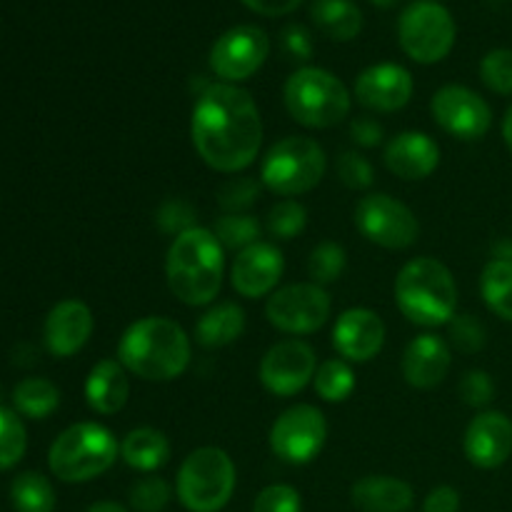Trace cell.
<instances>
[{"instance_id": "obj_45", "label": "cell", "mask_w": 512, "mask_h": 512, "mask_svg": "<svg viewBox=\"0 0 512 512\" xmlns=\"http://www.w3.org/2000/svg\"><path fill=\"white\" fill-rule=\"evenodd\" d=\"M350 138L360 148H375V145L383 143L385 130L373 115H360V118L350 120Z\"/></svg>"}, {"instance_id": "obj_13", "label": "cell", "mask_w": 512, "mask_h": 512, "mask_svg": "<svg viewBox=\"0 0 512 512\" xmlns=\"http://www.w3.org/2000/svg\"><path fill=\"white\" fill-rule=\"evenodd\" d=\"M270 55V38L258 25H235L210 48V70L223 83L238 85L253 78Z\"/></svg>"}, {"instance_id": "obj_42", "label": "cell", "mask_w": 512, "mask_h": 512, "mask_svg": "<svg viewBox=\"0 0 512 512\" xmlns=\"http://www.w3.org/2000/svg\"><path fill=\"white\" fill-rule=\"evenodd\" d=\"M338 175L343 180V185H348L350 190H368L375 183L373 165L368 158H363L355 150H348L338 158Z\"/></svg>"}, {"instance_id": "obj_31", "label": "cell", "mask_w": 512, "mask_h": 512, "mask_svg": "<svg viewBox=\"0 0 512 512\" xmlns=\"http://www.w3.org/2000/svg\"><path fill=\"white\" fill-rule=\"evenodd\" d=\"M315 393L325 400V403H343L350 398L355 390V373L350 368L348 360L330 358L318 365L315 370Z\"/></svg>"}, {"instance_id": "obj_12", "label": "cell", "mask_w": 512, "mask_h": 512, "mask_svg": "<svg viewBox=\"0 0 512 512\" xmlns=\"http://www.w3.org/2000/svg\"><path fill=\"white\" fill-rule=\"evenodd\" d=\"M328 440V423L315 405L300 403L280 413L270 428V450L290 465H308Z\"/></svg>"}, {"instance_id": "obj_25", "label": "cell", "mask_w": 512, "mask_h": 512, "mask_svg": "<svg viewBox=\"0 0 512 512\" xmlns=\"http://www.w3.org/2000/svg\"><path fill=\"white\" fill-rule=\"evenodd\" d=\"M120 458L140 473H155L170 460V440L155 428H135L120 440Z\"/></svg>"}, {"instance_id": "obj_20", "label": "cell", "mask_w": 512, "mask_h": 512, "mask_svg": "<svg viewBox=\"0 0 512 512\" xmlns=\"http://www.w3.org/2000/svg\"><path fill=\"white\" fill-rule=\"evenodd\" d=\"M95 328L93 310L83 300H60L43 325L45 348L55 358H73L85 348Z\"/></svg>"}, {"instance_id": "obj_18", "label": "cell", "mask_w": 512, "mask_h": 512, "mask_svg": "<svg viewBox=\"0 0 512 512\" xmlns=\"http://www.w3.org/2000/svg\"><path fill=\"white\" fill-rule=\"evenodd\" d=\"M465 458L480 470H495L512 455V420L500 410H485L470 420L463 438Z\"/></svg>"}, {"instance_id": "obj_41", "label": "cell", "mask_w": 512, "mask_h": 512, "mask_svg": "<svg viewBox=\"0 0 512 512\" xmlns=\"http://www.w3.org/2000/svg\"><path fill=\"white\" fill-rule=\"evenodd\" d=\"M253 512H303V500L293 485L275 483L260 490Z\"/></svg>"}, {"instance_id": "obj_47", "label": "cell", "mask_w": 512, "mask_h": 512, "mask_svg": "<svg viewBox=\"0 0 512 512\" xmlns=\"http://www.w3.org/2000/svg\"><path fill=\"white\" fill-rule=\"evenodd\" d=\"M253 13L265 15V18H280V15H290L298 8L303 0H240Z\"/></svg>"}, {"instance_id": "obj_48", "label": "cell", "mask_w": 512, "mask_h": 512, "mask_svg": "<svg viewBox=\"0 0 512 512\" xmlns=\"http://www.w3.org/2000/svg\"><path fill=\"white\" fill-rule=\"evenodd\" d=\"M88 512H128V508H123L120 503H113V500H103V503L90 505Z\"/></svg>"}, {"instance_id": "obj_38", "label": "cell", "mask_w": 512, "mask_h": 512, "mask_svg": "<svg viewBox=\"0 0 512 512\" xmlns=\"http://www.w3.org/2000/svg\"><path fill=\"white\" fill-rule=\"evenodd\" d=\"M260 190H263V183L255 178H248V175H243V178H230L228 183L220 185L218 205L225 213H245L258 200Z\"/></svg>"}, {"instance_id": "obj_8", "label": "cell", "mask_w": 512, "mask_h": 512, "mask_svg": "<svg viewBox=\"0 0 512 512\" xmlns=\"http://www.w3.org/2000/svg\"><path fill=\"white\" fill-rule=\"evenodd\" d=\"M235 483V463L225 450L198 448L180 465L175 490L188 512H220L233 498Z\"/></svg>"}, {"instance_id": "obj_40", "label": "cell", "mask_w": 512, "mask_h": 512, "mask_svg": "<svg viewBox=\"0 0 512 512\" xmlns=\"http://www.w3.org/2000/svg\"><path fill=\"white\" fill-rule=\"evenodd\" d=\"M155 223H158V228L163 230V233L175 235V238L188 233V230L198 228V225H195V210L180 198L165 200L158 208V213H155Z\"/></svg>"}, {"instance_id": "obj_21", "label": "cell", "mask_w": 512, "mask_h": 512, "mask_svg": "<svg viewBox=\"0 0 512 512\" xmlns=\"http://www.w3.org/2000/svg\"><path fill=\"white\" fill-rule=\"evenodd\" d=\"M450 365H453V350H450L448 340L425 333L410 340L400 370H403L408 385L418 390H433L448 378Z\"/></svg>"}, {"instance_id": "obj_39", "label": "cell", "mask_w": 512, "mask_h": 512, "mask_svg": "<svg viewBox=\"0 0 512 512\" xmlns=\"http://www.w3.org/2000/svg\"><path fill=\"white\" fill-rule=\"evenodd\" d=\"M448 328H450V343H453V348H458L460 353L473 355L485 348L488 333H485V325L480 323L475 315H455V318L448 323Z\"/></svg>"}, {"instance_id": "obj_23", "label": "cell", "mask_w": 512, "mask_h": 512, "mask_svg": "<svg viewBox=\"0 0 512 512\" xmlns=\"http://www.w3.org/2000/svg\"><path fill=\"white\" fill-rule=\"evenodd\" d=\"M130 398L128 370L120 360L105 358L93 365L85 380V400L98 415H115L125 408Z\"/></svg>"}, {"instance_id": "obj_50", "label": "cell", "mask_w": 512, "mask_h": 512, "mask_svg": "<svg viewBox=\"0 0 512 512\" xmlns=\"http://www.w3.org/2000/svg\"><path fill=\"white\" fill-rule=\"evenodd\" d=\"M370 3H373L375 8H383V10H388V8H393V5H398L400 0H370Z\"/></svg>"}, {"instance_id": "obj_9", "label": "cell", "mask_w": 512, "mask_h": 512, "mask_svg": "<svg viewBox=\"0 0 512 512\" xmlns=\"http://www.w3.org/2000/svg\"><path fill=\"white\" fill-rule=\"evenodd\" d=\"M455 20L445 5L435 0H415L400 13L398 40L403 53L420 65L440 63L455 45Z\"/></svg>"}, {"instance_id": "obj_24", "label": "cell", "mask_w": 512, "mask_h": 512, "mask_svg": "<svg viewBox=\"0 0 512 512\" xmlns=\"http://www.w3.org/2000/svg\"><path fill=\"white\" fill-rule=\"evenodd\" d=\"M350 498L360 512H408L415 503L413 488L393 475H365L353 485Z\"/></svg>"}, {"instance_id": "obj_16", "label": "cell", "mask_w": 512, "mask_h": 512, "mask_svg": "<svg viewBox=\"0 0 512 512\" xmlns=\"http://www.w3.org/2000/svg\"><path fill=\"white\" fill-rule=\"evenodd\" d=\"M283 273L285 258L278 245L260 240L235 255L233 268H230V285L243 298L258 300L275 293Z\"/></svg>"}, {"instance_id": "obj_1", "label": "cell", "mask_w": 512, "mask_h": 512, "mask_svg": "<svg viewBox=\"0 0 512 512\" xmlns=\"http://www.w3.org/2000/svg\"><path fill=\"white\" fill-rule=\"evenodd\" d=\"M190 138L208 168L225 175L250 168L263 145V118L253 95L230 83L203 88L193 105Z\"/></svg>"}, {"instance_id": "obj_46", "label": "cell", "mask_w": 512, "mask_h": 512, "mask_svg": "<svg viewBox=\"0 0 512 512\" xmlns=\"http://www.w3.org/2000/svg\"><path fill=\"white\" fill-rule=\"evenodd\" d=\"M460 510V493L450 485H438L428 493L423 503V512H458Z\"/></svg>"}, {"instance_id": "obj_26", "label": "cell", "mask_w": 512, "mask_h": 512, "mask_svg": "<svg viewBox=\"0 0 512 512\" xmlns=\"http://www.w3.org/2000/svg\"><path fill=\"white\" fill-rule=\"evenodd\" d=\"M245 333V310L238 303H218L200 315L195 323V340L203 348L215 350L235 343Z\"/></svg>"}, {"instance_id": "obj_30", "label": "cell", "mask_w": 512, "mask_h": 512, "mask_svg": "<svg viewBox=\"0 0 512 512\" xmlns=\"http://www.w3.org/2000/svg\"><path fill=\"white\" fill-rule=\"evenodd\" d=\"M10 503L15 512H55L53 483L43 473H20L10 483Z\"/></svg>"}, {"instance_id": "obj_2", "label": "cell", "mask_w": 512, "mask_h": 512, "mask_svg": "<svg viewBox=\"0 0 512 512\" xmlns=\"http://www.w3.org/2000/svg\"><path fill=\"white\" fill-rule=\"evenodd\" d=\"M193 345L183 325L148 315L130 325L118 343V360L145 383H170L188 370Z\"/></svg>"}, {"instance_id": "obj_27", "label": "cell", "mask_w": 512, "mask_h": 512, "mask_svg": "<svg viewBox=\"0 0 512 512\" xmlns=\"http://www.w3.org/2000/svg\"><path fill=\"white\" fill-rule=\"evenodd\" d=\"M310 20L330 40L348 43L363 30V13L353 0H313Z\"/></svg>"}, {"instance_id": "obj_19", "label": "cell", "mask_w": 512, "mask_h": 512, "mask_svg": "<svg viewBox=\"0 0 512 512\" xmlns=\"http://www.w3.org/2000/svg\"><path fill=\"white\" fill-rule=\"evenodd\" d=\"M385 345V323L368 308H350L333 328V348L348 363H370Z\"/></svg>"}, {"instance_id": "obj_37", "label": "cell", "mask_w": 512, "mask_h": 512, "mask_svg": "<svg viewBox=\"0 0 512 512\" xmlns=\"http://www.w3.org/2000/svg\"><path fill=\"white\" fill-rule=\"evenodd\" d=\"M480 80L493 93L512 95V50L495 48L480 60Z\"/></svg>"}, {"instance_id": "obj_5", "label": "cell", "mask_w": 512, "mask_h": 512, "mask_svg": "<svg viewBox=\"0 0 512 512\" xmlns=\"http://www.w3.org/2000/svg\"><path fill=\"white\" fill-rule=\"evenodd\" d=\"M120 443L105 425L75 423L50 445V473L63 483H88L115 465Z\"/></svg>"}, {"instance_id": "obj_35", "label": "cell", "mask_w": 512, "mask_h": 512, "mask_svg": "<svg viewBox=\"0 0 512 512\" xmlns=\"http://www.w3.org/2000/svg\"><path fill=\"white\" fill-rule=\"evenodd\" d=\"M345 265H348V255L345 248L338 243H320L318 248H313L308 258V275L313 278L315 285H330L338 283L340 275L345 273Z\"/></svg>"}, {"instance_id": "obj_33", "label": "cell", "mask_w": 512, "mask_h": 512, "mask_svg": "<svg viewBox=\"0 0 512 512\" xmlns=\"http://www.w3.org/2000/svg\"><path fill=\"white\" fill-rule=\"evenodd\" d=\"M28 450V433L18 413L0 408V470H10L23 460Z\"/></svg>"}, {"instance_id": "obj_29", "label": "cell", "mask_w": 512, "mask_h": 512, "mask_svg": "<svg viewBox=\"0 0 512 512\" xmlns=\"http://www.w3.org/2000/svg\"><path fill=\"white\" fill-rule=\"evenodd\" d=\"M480 295L498 318L512 323V260H490L480 275Z\"/></svg>"}, {"instance_id": "obj_32", "label": "cell", "mask_w": 512, "mask_h": 512, "mask_svg": "<svg viewBox=\"0 0 512 512\" xmlns=\"http://www.w3.org/2000/svg\"><path fill=\"white\" fill-rule=\"evenodd\" d=\"M215 238L220 240V245L228 250H245L250 245L260 243V233H263V225L258 223V218L250 213H225L215 220L213 228Z\"/></svg>"}, {"instance_id": "obj_34", "label": "cell", "mask_w": 512, "mask_h": 512, "mask_svg": "<svg viewBox=\"0 0 512 512\" xmlns=\"http://www.w3.org/2000/svg\"><path fill=\"white\" fill-rule=\"evenodd\" d=\"M308 225V210H305L303 203L293 198H285L280 203H275L270 208L268 220H265V228L273 235L275 240H293L298 238L300 233Z\"/></svg>"}, {"instance_id": "obj_44", "label": "cell", "mask_w": 512, "mask_h": 512, "mask_svg": "<svg viewBox=\"0 0 512 512\" xmlns=\"http://www.w3.org/2000/svg\"><path fill=\"white\" fill-rule=\"evenodd\" d=\"M280 45H283L285 55L293 60H310L313 58V38H310L305 25H285L280 33Z\"/></svg>"}, {"instance_id": "obj_14", "label": "cell", "mask_w": 512, "mask_h": 512, "mask_svg": "<svg viewBox=\"0 0 512 512\" xmlns=\"http://www.w3.org/2000/svg\"><path fill=\"white\" fill-rule=\"evenodd\" d=\"M435 125L458 140H480L493 125L488 100L468 85H443L430 100Z\"/></svg>"}, {"instance_id": "obj_7", "label": "cell", "mask_w": 512, "mask_h": 512, "mask_svg": "<svg viewBox=\"0 0 512 512\" xmlns=\"http://www.w3.org/2000/svg\"><path fill=\"white\" fill-rule=\"evenodd\" d=\"M328 170V158L318 140L288 135L278 140L260 163V183L280 198H295L318 188Z\"/></svg>"}, {"instance_id": "obj_11", "label": "cell", "mask_w": 512, "mask_h": 512, "mask_svg": "<svg viewBox=\"0 0 512 512\" xmlns=\"http://www.w3.org/2000/svg\"><path fill=\"white\" fill-rule=\"evenodd\" d=\"M330 310L333 303L323 285L293 283L270 295L265 303V318L280 333L310 335L328 323Z\"/></svg>"}, {"instance_id": "obj_22", "label": "cell", "mask_w": 512, "mask_h": 512, "mask_svg": "<svg viewBox=\"0 0 512 512\" xmlns=\"http://www.w3.org/2000/svg\"><path fill=\"white\" fill-rule=\"evenodd\" d=\"M383 160L400 180H425L438 170L440 145L428 133L405 130L385 145Z\"/></svg>"}, {"instance_id": "obj_6", "label": "cell", "mask_w": 512, "mask_h": 512, "mask_svg": "<svg viewBox=\"0 0 512 512\" xmlns=\"http://www.w3.org/2000/svg\"><path fill=\"white\" fill-rule=\"evenodd\" d=\"M283 103L295 123L325 130L348 118L353 98L343 80L330 70L298 68L285 80Z\"/></svg>"}, {"instance_id": "obj_17", "label": "cell", "mask_w": 512, "mask_h": 512, "mask_svg": "<svg viewBox=\"0 0 512 512\" xmlns=\"http://www.w3.org/2000/svg\"><path fill=\"white\" fill-rule=\"evenodd\" d=\"M413 75L398 63H378L365 68L355 78V98L363 108L375 113L403 110L413 98Z\"/></svg>"}, {"instance_id": "obj_36", "label": "cell", "mask_w": 512, "mask_h": 512, "mask_svg": "<svg viewBox=\"0 0 512 512\" xmlns=\"http://www.w3.org/2000/svg\"><path fill=\"white\" fill-rule=\"evenodd\" d=\"M128 498L135 512H163L173 500V488L158 475H145L130 488Z\"/></svg>"}, {"instance_id": "obj_49", "label": "cell", "mask_w": 512, "mask_h": 512, "mask_svg": "<svg viewBox=\"0 0 512 512\" xmlns=\"http://www.w3.org/2000/svg\"><path fill=\"white\" fill-rule=\"evenodd\" d=\"M503 138H505V145L510 148L512 153V105L508 110H505V118H503Z\"/></svg>"}, {"instance_id": "obj_43", "label": "cell", "mask_w": 512, "mask_h": 512, "mask_svg": "<svg viewBox=\"0 0 512 512\" xmlns=\"http://www.w3.org/2000/svg\"><path fill=\"white\" fill-rule=\"evenodd\" d=\"M458 390L463 403L470 405V408H485L495 398V383L490 378V373H485V370H470V373H465Z\"/></svg>"}, {"instance_id": "obj_15", "label": "cell", "mask_w": 512, "mask_h": 512, "mask_svg": "<svg viewBox=\"0 0 512 512\" xmlns=\"http://www.w3.org/2000/svg\"><path fill=\"white\" fill-rule=\"evenodd\" d=\"M318 370L315 350L305 340L288 338L275 343L260 360V383L278 398H293L308 388Z\"/></svg>"}, {"instance_id": "obj_3", "label": "cell", "mask_w": 512, "mask_h": 512, "mask_svg": "<svg viewBox=\"0 0 512 512\" xmlns=\"http://www.w3.org/2000/svg\"><path fill=\"white\" fill-rule=\"evenodd\" d=\"M225 248L213 230L193 228L178 235L165 255L168 288L180 303L200 308L218 298L223 288Z\"/></svg>"}, {"instance_id": "obj_10", "label": "cell", "mask_w": 512, "mask_h": 512, "mask_svg": "<svg viewBox=\"0 0 512 512\" xmlns=\"http://www.w3.org/2000/svg\"><path fill=\"white\" fill-rule=\"evenodd\" d=\"M355 228L385 250H405L418 240L420 223L413 210L388 193H370L355 208Z\"/></svg>"}, {"instance_id": "obj_28", "label": "cell", "mask_w": 512, "mask_h": 512, "mask_svg": "<svg viewBox=\"0 0 512 512\" xmlns=\"http://www.w3.org/2000/svg\"><path fill=\"white\" fill-rule=\"evenodd\" d=\"M13 405L25 418L45 420L58 410L60 390L48 378H25L15 385Z\"/></svg>"}, {"instance_id": "obj_4", "label": "cell", "mask_w": 512, "mask_h": 512, "mask_svg": "<svg viewBox=\"0 0 512 512\" xmlns=\"http://www.w3.org/2000/svg\"><path fill=\"white\" fill-rule=\"evenodd\" d=\"M395 305L413 325L440 328L455 318L458 285L445 263L435 258H415L395 278Z\"/></svg>"}]
</instances>
